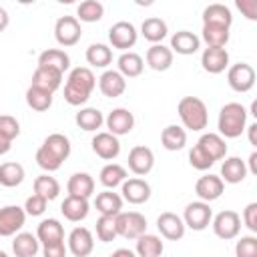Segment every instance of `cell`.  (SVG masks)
<instances>
[{"mask_svg": "<svg viewBox=\"0 0 257 257\" xmlns=\"http://www.w3.org/2000/svg\"><path fill=\"white\" fill-rule=\"evenodd\" d=\"M197 147H199L213 163L225 159V155H227V143H225V139H223L221 135H217V133H205V135H201V139L197 141Z\"/></svg>", "mask_w": 257, "mask_h": 257, "instance_id": "21", "label": "cell"}, {"mask_svg": "<svg viewBox=\"0 0 257 257\" xmlns=\"http://www.w3.org/2000/svg\"><path fill=\"white\" fill-rule=\"evenodd\" d=\"M247 108L241 102H227L219 110L217 128L223 139H237L247 126Z\"/></svg>", "mask_w": 257, "mask_h": 257, "instance_id": "3", "label": "cell"}, {"mask_svg": "<svg viewBox=\"0 0 257 257\" xmlns=\"http://www.w3.org/2000/svg\"><path fill=\"white\" fill-rule=\"evenodd\" d=\"M94 249V237L86 227H74L68 235V251L74 257H88Z\"/></svg>", "mask_w": 257, "mask_h": 257, "instance_id": "17", "label": "cell"}, {"mask_svg": "<svg viewBox=\"0 0 257 257\" xmlns=\"http://www.w3.org/2000/svg\"><path fill=\"white\" fill-rule=\"evenodd\" d=\"M181 219H183L185 227H189L193 231H205L213 219V209L205 201H193L185 207V213Z\"/></svg>", "mask_w": 257, "mask_h": 257, "instance_id": "6", "label": "cell"}, {"mask_svg": "<svg viewBox=\"0 0 257 257\" xmlns=\"http://www.w3.org/2000/svg\"><path fill=\"white\" fill-rule=\"evenodd\" d=\"M84 56H86V62L90 66H94V68H106L112 62V50H110V46H106L102 42L90 44L86 48Z\"/></svg>", "mask_w": 257, "mask_h": 257, "instance_id": "37", "label": "cell"}, {"mask_svg": "<svg viewBox=\"0 0 257 257\" xmlns=\"http://www.w3.org/2000/svg\"><path fill=\"white\" fill-rule=\"evenodd\" d=\"M141 34L145 36V40L153 42V44H161L163 38L169 34V26L163 18L159 16H151V18H145L143 24H141Z\"/></svg>", "mask_w": 257, "mask_h": 257, "instance_id": "33", "label": "cell"}, {"mask_svg": "<svg viewBox=\"0 0 257 257\" xmlns=\"http://www.w3.org/2000/svg\"><path fill=\"white\" fill-rule=\"evenodd\" d=\"M169 48L177 54L191 56L201 48V38L191 30H179L171 36V46Z\"/></svg>", "mask_w": 257, "mask_h": 257, "instance_id": "22", "label": "cell"}, {"mask_svg": "<svg viewBox=\"0 0 257 257\" xmlns=\"http://www.w3.org/2000/svg\"><path fill=\"white\" fill-rule=\"evenodd\" d=\"M66 251H68V247L64 245V241L42 245V257H66Z\"/></svg>", "mask_w": 257, "mask_h": 257, "instance_id": "51", "label": "cell"}, {"mask_svg": "<svg viewBox=\"0 0 257 257\" xmlns=\"http://www.w3.org/2000/svg\"><path fill=\"white\" fill-rule=\"evenodd\" d=\"M8 24H10V16H8V12L0 6V32H4V30L8 28Z\"/></svg>", "mask_w": 257, "mask_h": 257, "instance_id": "55", "label": "cell"}, {"mask_svg": "<svg viewBox=\"0 0 257 257\" xmlns=\"http://www.w3.org/2000/svg\"><path fill=\"white\" fill-rule=\"evenodd\" d=\"M161 145L167 151H181L187 145V131L179 124H169L161 133Z\"/></svg>", "mask_w": 257, "mask_h": 257, "instance_id": "36", "label": "cell"}, {"mask_svg": "<svg viewBox=\"0 0 257 257\" xmlns=\"http://www.w3.org/2000/svg\"><path fill=\"white\" fill-rule=\"evenodd\" d=\"M98 88L106 98H116L126 90V78L118 70H104L98 76Z\"/></svg>", "mask_w": 257, "mask_h": 257, "instance_id": "20", "label": "cell"}, {"mask_svg": "<svg viewBox=\"0 0 257 257\" xmlns=\"http://www.w3.org/2000/svg\"><path fill=\"white\" fill-rule=\"evenodd\" d=\"M104 124H106V128H108L110 135L122 137V135H128V133L133 131V126H135V116H133V112H131L128 108L118 106V108H112V110L106 114Z\"/></svg>", "mask_w": 257, "mask_h": 257, "instance_id": "14", "label": "cell"}, {"mask_svg": "<svg viewBox=\"0 0 257 257\" xmlns=\"http://www.w3.org/2000/svg\"><path fill=\"white\" fill-rule=\"evenodd\" d=\"M94 207L104 217H116L122 211V197L118 193H112V189H104L102 193L96 195Z\"/></svg>", "mask_w": 257, "mask_h": 257, "instance_id": "26", "label": "cell"}, {"mask_svg": "<svg viewBox=\"0 0 257 257\" xmlns=\"http://www.w3.org/2000/svg\"><path fill=\"white\" fill-rule=\"evenodd\" d=\"M46 205H48V201L44 199V197H40V195H36V193H32L28 199H26V203H24V213L26 215H32V217H38V215H42L44 211H46Z\"/></svg>", "mask_w": 257, "mask_h": 257, "instance_id": "49", "label": "cell"}, {"mask_svg": "<svg viewBox=\"0 0 257 257\" xmlns=\"http://www.w3.org/2000/svg\"><path fill=\"white\" fill-rule=\"evenodd\" d=\"M120 193L122 201H128L131 205H143L151 199V185L141 177L124 179V183L120 185Z\"/></svg>", "mask_w": 257, "mask_h": 257, "instance_id": "12", "label": "cell"}, {"mask_svg": "<svg viewBox=\"0 0 257 257\" xmlns=\"http://www.w3.org/2000/svg\"><path fill=\"white\" fill-rule=\"evenodd\" d=\"M26 104H28L32 110L44 112V110H48V108L52 106V92L30 84L28 90H26Z\"/></svg>", "mask_w": 257, "mask_h": 257, "instance_id": "42", "label": "cell"}, {"mask_svg": "<svg viewBox=\"0 0 257 257\" xmlns=\"http://www.w3.org/2000/svg\"><path fill=\"white\" fill-rule=\"evenodd\" d=\"M247 128V133H249V143L253 145V147H257V122H253V124H249V126H245Z\"/></svg>", "mask_w": 257, "mask_h": 257, "instance_id": "54", "label": "cell"}, {"mask_svg": "<svg viewBox=\"0 0 257 257\" xmlns=\"http://www.w3.org/2000/svg\"><path fill=\"white\" fill-rule=\"evenodd\" d=\"M249 165H247V173H253V175H257V151H253L251 155H249V161H247Z\"/></svg>", "mask_w": 257, "mask_h": 257, "instance_id": "53", "label": "cell"}, {"mask_svg": "<svg viewBox=\"0 0 257 257\" xmlns=\"http://www.w3.org/2000/svg\"><path fill=\"white\" fill-rule=\"evenodd\" d=\"M145 60H147V64H149L153 70L165 72V70H169V68L173 66V50H171L169 46H165V44H153V46L147 50Z\"/></svg>", "mask_w": 257, "mask_h": 257, "instance_id": "23", "label": "cell"}, {"mask_svg": "<svg viewBox=\"0 0 257 257\" xmlns=\"http://www.w3.org/2000/svg\"><path fill=\"white\" fill-rule=\"evenodd\" d=\"M82 36V28L80 22L76 20V16H60L54 24V38L60 46H74Z\"/></svg>", "mask_w": 257, "mask_h": 257, "instance_id": "10", "label": "cell"}, {"mask_svg": "<svg viewBox=\"0 0 257 257\" xmlns=\"http://www.w3.org/2000/svg\"><path fill=\"white\" fill-rule=\"evenodd\" d=\"M92 145V151L96 153V157L104 159V161H112L120 155V141L118 137L110 135L108 131L106 133H96L90 141Z\"/></svg>", "mask_w": 257, "mask_h": 257, "instance_id": "18", "label": "cell"}, {"mask_svg": "<svg viewBox=\"0 0 257 257\" xmlns=\"http://www.w3.org/2000/svg\"><path fill=\"white\" fill-rule=\"evenodd\" d=\"M70 157V141L62 133H52L44 139V143L36 151V165L46 171L54 173L62 167V163Z\"/></svg>", "mask_w": 257, "mask_h": 257, "instance_id": "1", "label": "cell"}, {"mask_svg": "<svg viewBox=\"0 0 257 257\" xmlns=\"http://www.w3.org/2000/svg\"><path fill=\"white\" fill-rule=\"evenodd\" d=\"M40 249V241L32 233H16L12 241V253L16 257H34Z\"/></svg>", "mask_w": 257, "mask_h": 257, "instance_id": "35", "label": "cell"}, {"mask_svg": "<svg viewBox=\"0 0 257 257\" xmlns=\"http://www.w3.org/2000/svg\"><path fill=\"white\" fill-rule=\"evenodd\" d=\"M94 86H96V78L92 70L86 66H76L68 72V78L64 84V100L70 106H80L90 98Z\"/></svg>", "mask_w": 257, "mask_h": 257, "instance_id": "2", "label": "cell"}, {"mask_svg": "<svg viewBox=\"0 0 257 257\" xmlns=\"http://www.w3.org/2000/svg\"><path fill=\"white\" fill-rule=\"evenodd\" d=\"M235 4L247 20H257V0H237Z\"/></svg>", "mask_w": 257, "mask_h": 257, "instance_id": "52", "label": "cell"}, {"mask_svg": "<svg viewBox=\"0 0 257 257\" xmlns=\"http://www.w3.org/2000/svg\"><path fill=\"white\" fill-rule=\"evenodd\" d=\"M227 82L235 92H249L255 86V68L247 62H237L229 66Z\"/></svg>", "mask_w": 257, "mask_h": 257, "instance_id": "9", "label": "cell"}, {"mask_svg": "<svg viewBox=\"0 0 257 257\" xmlns=\"http://www.w3.org/2000/svg\"><path fill=\"white\" fill-rule=\"evenodd\" d=\"M243 223L251 233H257V203H249L243 209Z\"/></svg>", "mask_w": 257, "mask_h": 257, "instance_id": "50", "label": "cell"}, {"mask_svg": "<svg viewBox=\"0 0 257 257\" xmlns=\"http://www.w3.org/2000/svg\"><path fill=\"white\" fill-rule=\"evenodd\" d=\"M155 167V153L145 147V145H137L128 151V169L137 175V177H145L153 171Z\"/></svg>", "mask_w": 257, "mask_h": 257, "instance_id": "13", "label": "cell"}, {"mask_svg": "<svg viewBox=\"0 0 257 257\" xmlns=\"http://www.w3.org/2000/svg\"><path fill=\"white\" fill-rule=\"evenodd\" d=\"M165 251V243L157 235H141L137 239V257H161Z\"/></svg>", "mask_w": 257, "mask_h": 257, "instance_id": "38", "label": "cell"}, {"mask_svg": "<svg viewBox=\"0 0 257 257\" xmlns=\"http://www.w3.org/2000/svg\"><path fill=\"white\" fill-rule=\"evenodd\" d=\"M96 237H98V241H102V243H110V241H114V239L118 237L114 217H104V215H100V217L96 219Z\"/></svg>", "mask_w": 257, "mask_h": 257, "instance_id": "45", "label": "cell"}, {"mask_svg": "<svg viewBox=\"0 0 257 257\" xmlns=\"http://www.w3.org/2000/svg\"><path fill=\"white\" fill-rule=\"evenodd\" d=\"M116 66H118V72L124 76V78H137L143 74L145 70V60L141 54L137 52H122L116 60Z\"/></svg>", "mask_w": 257, "mask_h": 257, "instance_id": "31", "label": "cell"}, {"mask_svg": "<svg viewBox=\"0 0 257 257\" xmlns=\"http://www.w3.org/2000/svg\"><path fill=\"white\" fill-rule=\"evenodd\" d=\"M62 72L54 70V68H42V66H36V70L32 72V86H38V88H44L48 92H56L62 84Z\"/></svg>", "mask_w": 257, "mask_h": 257, "instance_id": "25", "label": "cell"}, {"mask_svg": "<svg viewBox=\"0 0 257 257\" xmlns=\"http://www.w3.org/2000/svg\"><path fill=\"white\" fill-rule=\"evenodd\" d=\"M0 257H8V253H4V251H0Z\"/></svg>", "mask_w": 257, "mask_h": 257, "instance_id": "58", "label": "cell"}, {"mask_svg": "<svg viewBox=\"0 0 257 257\" xmlns=\"http://www.w3.org/2000/svg\"><path fill=\"white\" fill-rule=\"evenodd\" d=\"M74 122L78 124V128H82V131H86V133H94V131H98V128L102 126L104 116H102V112H100L98 108H94V106H84V108H80V110L76 112Z\"/></svg>", "mask_w": 257, "mask_h": 257, "instance_id": "34", "label": "cell"}, {"mask_svg": "<svg viewBox=\"0 0 257 257\" xmlns=\"http://www.w3.org/2000/svg\"><path fill=\"white\" fill-rule=\"evenodd\" d=\"M20 135V122L10 114H0V139L12 143Z\"/></svg>", "mask_w": 257, "mask_h": 257, "instance_id": "46", "label": "cell"}, {"mask_svg": "<svg viewBox=\"0 0 257 257\" xmlns=\"http://www.w3.org/2000/svg\"><path fill=\"white\" fill-rule=\"evenodd\" d=\"M235 255L237 257H257V237L255 235H243L235 243Z\"/></svg>", "mask_w": 257, "mask_h": 257, "instance_id": "47", "label": "cell"}, {"mask_svg": "<svg viewBox=\"0 0 257 257\" xmlns=\"http://www.w3.org/2000/svg\"><path fill=\"white\" fill-rule=\"evenodd\" d=\"M110 257H137V253H135V251H131V249L120 247V249L112 251V253H110Z\"/></svg>", "mask_w": 257, "mask_h": 257, "instance_id": "56", "label": "cell"}, {"mask_svg": "<svg viewBox=\"0 0 257 257\" xmlns=\"http://www.w3.org/2000/svg\"><path fill=\"white\" fill-rule=\"evenodd\" d=\"M104 16V6L98 0H84L76 8L78 22H98Z\"/></svg>", "mask_w": 257, "mask_h": 257, "instance_id": "44", "label": "cell"}, {"mask_svg": "<svg viewBox=\"0 0 257 257\" xmlns=\"http://www.w3.org/2000/svg\"><path fill=\"white\" fill-rule=\"evenodd\" d=\"M126 179V169L120 167L118 163H108L100 169V175H98V181L102 187L106 189H114L118 185H122Z\"/></svg>", "mask_w": 257, "mask_h": 257, "instance_id": "39", "label": "cell"}, {"mask_svg": "<svg viewBox=\"0 0 257 257\" xmlns=\"http://www.w3.org/2000/svg\"><path fill=\"white\" fill-rule=\"evenodd\" d=\"M24 177H26V173H24V167L20 163L10 161V163L0 165V185L2 187H8V189L18 187L24 181Z\"/></svg>", "mask_w": 257, "mask_h": 257, "instance_id": "40", "label": "cell"}, {"mask_svg": "<svg viewBox=\"0 0 257 257\" xmlns=\"http://www.w3.org/2000/svg\"><path fill=\"white\" fill-rule=\"evenodd\" d=\"M201 66L209 74H221L229 66V52L227 48H205L201 54Z\"/></svg>", "mask_w": 257, "mask_h": 257, "instance_id": "19", "label": "cell"}, {"mask_svg": "<svg viewBox=\"0 0 257 257\" xmlns=\"http://www.w3.org/2000/svg\"><path fill=\"white\" fill-rule=\"evenodd\" d=\"M139 32L135 28V24L126 22V20H118L108 28V42L112 48H118L122 52H128V48H133L137 44Z\"/></svg>", "mask_w": 257, "mask_h": 257, "instance_id": "8", "label": "cell"}, {"mask_svg": "<svg viewBox=\"0 0 257 257\" xmlns=\"http://www.w3.org/2000/svg\"><path fill=\"white\" fill-rule=\"evenodd\" d=\"M211 223H213V233L223 241L235 239L241 231V217H239V213H235L231 209H225V211L217 213L211 219Z\"/></svg>", "mask_w": 257, "mask_h": 257, "instance_id": "7", "label": "cell"}, {"mask_svg": "<svg viewBox=\"0 0 257 257\" xmlns=\"http://www.w3.org/2000/svg\"><path fill=\"white\" fill-rule=\"evenodd\" d=\"M225 191V183L221 181L219 175H203L199 177V181L195 183V193L199 197V201H205V203H211V201H217Z\"/></svg>", "mask_w": 257, "mask_h": 257, "instance_id": "15", "label": "cell"}, {"mask_svg": "<svg viewBox=\"0 0 257 257\" xmlns=\"http://www.w3.org/2000/svg\"><path fill=\"white\" fill-rule=\"evenodd\" d=\"M157 229L159 233L169 239V241H179L185 237V223L183 219L177 215V213H171V211H165L157 217Z\"/></svg>", "mask_w": 257, "mask_h": 257, "instance_id": "16", "label": "cell"}, {"mask_svg": "<svg viewBox=\"0 0 257 257\" xmlns=\"http://www.w3.org/2000/svg\"><path fill=\"white\" fill-rule=\"evenodd\" d=\"M221 181L223 183H231L237 185L241 181H245L247 177V163L241 157H227L221 165Z\"/></svg>", "mask_w": 257, "mask_h": 257, "instance_id": "24", "label": "cell"}, {"mask_svg": "<svg viewBox=\"0 0 257 257\" xmlns=\"http://www.w3.org/2000/svg\"><path fill=\"white\" fill-rule=\"evenodd\" d=\"M66 191L70 197L88 199L94 193V179L88 173H74V175H70V179L66 183Z\"/></svg>", "mask_w": 257, "mask_h": 257, "instance_id": "29", "label": "cell"}, {"mask_svg": "<svg viewBox=\"0 0 257 257\" xmlns=\"http://www.w3.org/2000/svg\"><path fill=\"white\" fill-rule=\"evenodd\" d=\"M189 163H191V167L193 169H197V171H207V169H211L215 163L195 145L191 151H189Z\"/></svg>", "mask_w": 257, "mask_h": 257, "instance_id": "48", "label": "cell"}, {"mask_svg": "<svg viewBox=\"0 0 257 257\" xmlns=\"http://www.w3.org/2000/svg\"><path fill=\"white\" fill-rule=\"evenodd\" d=\"M36 239H38L42 245H50V243L64 241V227L60 225L58 219H44V221L38 223Z\"/></svg>", "mask_w": 257, "mask_h": 257, "instance_id": "30", "label": "cell"}, {"mask_svg": "<svg viewBox=\"0 0 257 257\" xmlns=\"http://www.w3.org/2000/svg\"><path fill=\"white\" fill-rule=\"evenodd\" d=\"M26 223V213L18 205H6L0 209V237L16 235Z\"/></svg>", "mask_w": 257, "mask_h": 257, "instance_id": "11", "label": "cell"}, {"mask_svg": "<svg viewBox=\"0 0 257 257\" xmlns=\"http://www.w3.org/2000/svg\"><path fill=\"white\" fill-rule=\"evenodd\" d=\"M34 193L44 197L46 201H54L58 197V193H60V183L54 177H50L48 173L46 175H38L34 179Z\"/></svg>", "mask_w": 257, "mask_h": 257, "instance_id": "43", "label": "cell"}, {"mask_svg": "<svg viewBox=\"0 0 257 257\" xmlns=\"http://www.w3.org/2000/svg\"><path fill=\"white\" fill-rule=\"evenodd\" d=\"M114 223H116L118 237H124V239L137 241L141 235L147 233V219L139 211H120L114 217Z\"/></svg>", "mask_w": 257, "mask_h": 257, "instance_id": "5", "label": "cell"}, {"mask_svg": "<svg viewBox=\"0 0 257 257\" xmlns=\"http://www.w3.org/2000/svg\"><path fill=\"white\" fill-rule=\"evenodd\" d=\"M38 66L42 68H54L58 72H66L70 68V56L60 48H48L38 54Z\"/></svg>", "mask_w": 257, "mask_h": 257, "instance_id": "28", "label": "cell"}, {"mask_svg": "<svg viewBox=\"0 0 257 257\" xmlns=\"http://www.w3.org/2000/svg\"><path fill=\"white\" fill-rule=\"evenodd\" d=\"M10 147H12V143H8V141H2V139H0V155H6V153L10 151Z\"/></svg>", "mask_w": 257, "mask_h": 257, "instance_id": "57", "label": "cell"}, {"mask_svg": "<svg viewBox=\"0 0 257 257\" xmlns=\"http://www.w3.org/2000/svg\"><path fill=\"white\" fill-rule=\"evenodd\" d=\"M229 28L223 26H211V24H203V34L201 38L205 40V44L209 48H225L229 42Z\"/></svg>", "mask_w": 257, "mask_h": 257, "instance_id": "41", "label": "cell"}, {"mask_svg": "<svg viewBox=\"0 0 257 257\" xmlns=\"http://www.w3.org/2000/svg\"><path fill=\"white\" fill-rule=\"evenodd\" d=\"M88 211H90V205H88V199H80V197H66L60 205V213L64 215V219H68L70 223H78L82 219L88 217Z\"/></svg>", "mask_w": 257, "mask_h": 257, "instance_id": "27", "label": "cell"}, {"mask_svg": "<svg viewBox=\"0 0 257 257\" xmlns=\"http://www.w3.org/2000/svg\"><path fill=\"white\" fill-rule=\"evenodd\" d=\"M203 24H211V26H223V28H231L233 24V14L225 4H209L203 10Z\"/></svg>", "mask_w": 257, "mask_h": 257, "instance_id": "32", "label": "cell"}, {"mask_svg": "<svg viewBox=\"0 0 257 257\" xmlns=\"http://www.w3.org/2000/svg\"><path fill=\"white\" fill-rule=\"evenodd\" d=\"M177 112H179V118L185 128H189V131L207 128L209 112H207V104L199 96H183L177 104Z\"/></svg>", "mask_w": 257, "mask_h": 257, "instance_id": "4", "label": "cell"}]
</instances>
